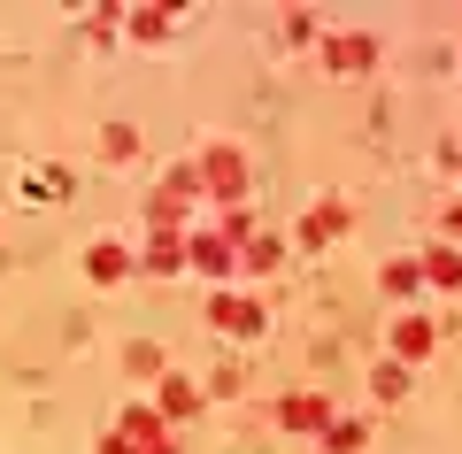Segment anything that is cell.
Wrapping results in <instances>:
<instances>
[{
    "label": "cell",
    "mask_w": 462,
    "mask_h": 454,
    "mask_svg": "<svg viewBox=\"0 0 462 454\" xmlns=\"http://www.w3.org/2000/svg\"><path fill=\"white\" fill-rule=\"evenodd\" d=\"M100 454H170L162 447V416H154V408H132V416L108 431V447H100Z\"/></svg>",
    "instance_id": "obj_1"
},
{
    "label": "cell",
    "mask_w": 462,
    "mask_h": 454,
    "mask_svg": "<svg viewBox=\"0 0 462 454\" xmlns=\"http://www.w3.org/2000/svg\"><path fill=\"white\" fill-rule=\"evenodd\" d=\"M193 178L208 185V193H224V200H239V193H247V162H239L231 146H208V154H200V170H193Z\"/></svg>",
    "instance_id": "obj_2"
},
{
    "label": "cell",
    "mask_w": 462,
    "mask_h": 454,
    "mask_svg": "<svg viewBox=\"0 0 462 454\" xmlns=\"http://www.w3.org/2000/svg\"><path fill=\"white\" fill-rule=\"evenodd\" d=\"M339 231H346V208H339V200H316V208L300 216V246H331Z\"/></svg>",
    "instance_id": "obj_3"
},
{
    "label": "cell",
    "mask_w": 462,
    "mask_h": 454,
    "mask_svg": "<svg viewBox=\"0 0 462 454\" xmlns=\"http://www.w3.org/2000/svg\"><path fill=\"white\" fill-rule=\"evenodd\" d=\"M208 316H216L224 331H239V339H254V331H263V301H239V292H224Z\"/></svg>",
    "instance_id": "obj_4"
},
{
    "label": "cell",
    "mask_w": 462,
    "mask_h": 454,
    "mask_svg": "<svg viewBox=\"0 0 462 454\" xmlns=\"http://www.w3.org/2000/svg\"><path fill=\"white\" fill-rule=\"evenodd\" d=\"M278 423H293V431H331V401H316V393H293V401L278 408Z\"/></svg>",
    "instance_id": "obj_5"
},
{
    "label": "cell",
    "mask_w": 462,
    "mask_h": 454,
    "mask_svg": "<svg viewBox=\"0 0 462 454\" xmlns=\"http://www.w3.org/2000/svg\"><path fill=\"white\" fill-rule=\"evenodd\" d=\"M431 339H439V331H431L424 316H401V324H393V355H401V362H424Z\"/></svg>",
    "instance_id": "obj_6"
},
{
    "label": "cell",
    "mask_w": 462,
    "mask_h": 454,
    "mask_svg": "<svg viewBox=\"0 0 462 454\" xmlns=\"http://www.w3.org/2000/svg\"><path fill=\"white\" fill-rule=\"evenodd\" d=\"M231 255H239V239H208V231L185 239V262H193V270H231Z\"/></svg>",
    "instance_id": "obj_7"
},
{
    "label": "cell",
    "mask_w": 462,
    "mask_h": 454,
    "mask_svg": "<svg viewBox=\"0 0 462 454\" xmlns=\"http://www.w3.org/2000/svg\"><path fill=\"white\" fill-rule=\"evenodd\" d=\"M370 62H378V39H363V32L331 39V69H370Z\"/></svg>",
    "instance_id": "obj_8"
},
{
    "label": "cell",
    "mask_w": 462,
    "mask_h": 454,
    "mask_svg": "<svg viewBox=\"0 0 462 454\" xmlns=\"http://www.w3.org/2000/svg\"><path fill=\"white\" fill-rule=\"evenodd\" d=\"M424 277H431L439 292H455V285H462V255H455V246H431V255H424Z\"/></svg>",
    "instance_id": "obj_9"
},
{
    "label": "cell",
    "mask_w": 462,
    "mask_h": 454,
    "mask_svg": "<svg viewBox=\"0 0 462 454\" xmlns=\"http://www.w3.org/2000/svg\"><path fill=\"white\" fill-rule=\"evenodd\" d=\"M85 270H93V277H100V285H116V277L132 270V255H124V246H108V239H100V246H93V255H85Z\"/></svg>",
    "instance_id": "obj_10"
},
{
    "label": "cell",
    "mask_w": 462,
    "mask_h": 454,
    "mask_svg": "<svg viewBox=\"0 0 462 454\" xmlns=\"http://www.w3.org/2000/svg\"><path fill=\"white\" fill-rule=\"evenodd\" d=\"M200 408V385L193 377H162V416H193Z\"/></svg>",
    "instance_id": "obj_11"
},
{
    "label": "cell",
    "mask_w": 462,
    "mask_h": 454,
    "mask_svg": "<svg viewBox=\"0 0 462 454\" xmlns=\"http://www.w3.org/2000/svg\"><path fill=\"white\" fill-rule=\"evenodd\" d=\"M370 385H378V401H393V393L409 385V370H401V362H378V377H370Z\"/></svg>",
    "instance_id": "obj_12"
},
{
    "label": "cell",
    "mask_w": 462,
    "mask_h": 454,
    "mask_svg": "<svg viewBox=\"0 0 462 454\" xmlns=\"http://www.w3.org/2000/svg\"><path fill=\"white\" fill-rule=\"evenodd\" d=\"M416 277H424V262H393L385 270V292H416Z\"/></svg>",
    "instance_id": "obj_13"
},
{
    "label": "cell",
    "mask_w": 462,
    "mask_h": 454,
    "mask_svg": "<svg viewBox=\"0 0 462 454\" xmlns=\"http://www.w3.org/2000/svg\"><path fill=\"white\" fill-rule=\"evenodd\" d=\"M132 377H162V347H132Z\"/></svg>",
    "instance_id": "obj_14"
},
{
    "label": "cell",
    "mask_w": 462,
    "mask_h": 454,
    "mask_svg": "<svg viewBox=\"0 0 462 454\" xmlns=\"http://www.w3.org/2000/svg\"><path fill=\"white\" fill-rule=\"evenodd\" d=\"M132 32H139V39H162L170 16H162V8H147V16H132Z\"/></svg>",
    "instance_id": "obj_15"
}]
</instances>
